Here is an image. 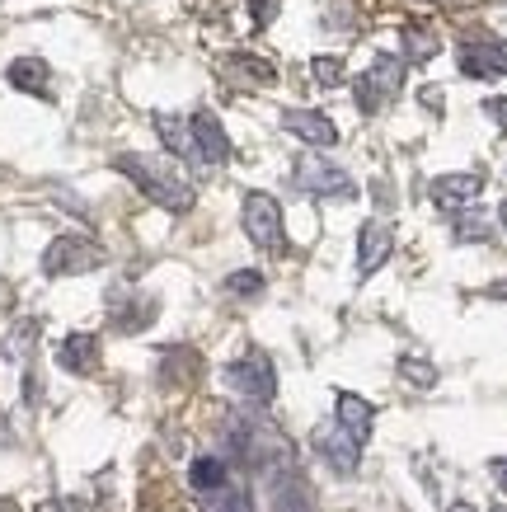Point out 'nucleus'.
<instances>
[{
    "mask_svg": "<svg viewBox=\"0 0 507 512\" xmlns=\"http://www.w3.org/2000/svg\"><path fill=\"white\" fill-rule=\"evenodd\" d=\"M113 170L127 174V179H132L151 202H160L165 212H188V207H193V184L179 179V174L169 170V165H160V160L123 151V156H113Z\"/></svg>",
    "mask_w": 507,
    "mask_h": 512,
    "instance_id": "1",
    "label": "nucleus"
},
{
    "mask_svg": "<svg viewBox=\"0 0 507 512\" xmlns=\"http://www.w3.org/2000/svg\"><path fill=\"white\" fill-rule=\"evenodd\" d=\"M99 264H104V245H94L90 235H57L43 249L47 278H76V273H94Z\"/></svg>",
    "mask_w": 507,
    "mask_h": 512,
    "instance_id": "2",
    "label": "nucleus"
},
{
    "mask_svg": "<svg viewBox=\"0 0 507 512\" xmlns=\"http://www.w3.org/2000/svg\"><path fill=\"white\" fill-rule=\"evenodd\" d=\"M240 226H245V235L263 254H277V249H282V207H277L273 193H245Z\"/></svg>",
    "mask_w": 507,
    "mask_h": 512,
    "instance_id": "3",
    "label": "nucleus"
},
{
    "mask_svg": "<svg viewBox=\"0 0 507 512\" xmlns=\"http://www.w3.org/2000/svg\"><path fill=\"white\" fill-rule=\"evenodd\" d=\"M226 386H231L240 400H249V404H273L277 372H273V362H268L263 353H245L240 362L226 367Z\"/></svg>",
    "mask_w": 507,
    "mask_h": 512,
    "instance_id": "4",
    "label": "nucleus"
},
{
    "mask_svg": "<svg viewBox=\"0 0 507 512\" xmlns=\"http://www.w3.org/2000/svg\"><path fill=\"white\" fill-rule=\"evenodd\" d=\"M400 85H404V62H400V57H390V52H381V57L371 62L367 76L357 80V90H353L357 109L376 113L385 99H395V94H400Z\"/></svg>",
    "mask_w": 507,
    "mask_h": 512,
    "instance_id": "5",
    "label": "nucleus"
},
{
    "mask_svg": "<svg viewBox=\"0 0 507 512\" xmlns=\"http://www.w3.org/2000/svg\"><path fill=\"white\" fill-rule=\"evenodd\" d=\"M292 184L301 188V193H310V198H357V184H353V174H343L338 165H324V160L306 156V160H296V174H292Z\"/></svg>",
    "mask_w": 507,
    "mask_h": 512,
    "instance_id": "6",
    "label": "nucleus"
},
{
    "mask_svg": "<svg viewBox=\"0 0 507 512\" xmlns=\"http://www.w3.org/2000/svg\"><path fill=\"white\" fill-rule=\"evenodd\" d=\"M188 127H193V146H198L202 165H226L231 160V137H226V127H221L216 113H193Z\"/></svg>",
    "mask_w": 507,
    "mask_h": 512,
    "instance_id": "7",
    "label": "nucleus"
},
{
    "mask_svg": "<svg viewBox=\"0 0 507 512\" xmlns=\"http://www.w3.org/2000/svg\"><path fill=\"white\" fill-rule=\"evenodd\" d=\"M465 76H503L507 71V38H470L461 43Z\"/></svg>",
    "mask_w": 507,
    "mask_h": 512,
    "instance_id": "8",
    "label": "nucleus"
},
{
    "mask_svg": "<svg viewBox=\"0 0 507 512\" xmlns=\"http://www.w3.org/2000/svg\"><path fill=\"white\" fill-rule=\"evenodd\" d=\"M428 193L442 212H461L484 193V174H437Z\"/></svg>",
    "mask_w": 507,
    "mask_h": 512,
    "instance_id": "9",
    "label": "nucleus"
},
{
    "mask_svg": "<svg viewBox=\"0 0 507 512\" xmlns=\"http://www.w3.org/2000/svg\"><path fill=\"white\" fill-rule=\"evenodd\" d=\"M395 254V235L385 221H367L362 231H357V273L371 278L376 268H385V259Z\"/></svg>",
    "mask_w": 507,
    "mask_h": 512,
    "instance_id": "10",
    "label": "nucleus"
},
{
    "mask_svg": "<svg viewBox=\"0 0 507 512\" xmlns=\"http://www.w3.org/2000/svg\"><path fill=\"white\" fill-rule=\"evenodd\" d=\"M315 451L329 461L334 475H353V470L362 466V447H357L343 428H320V433H315Z\"/></svg>",
    "mask_w": 507,
    "mask_h": 512,
    "instance_id": "11",
    "label": "nucleus"
},
{
    "mask_svg": "<svg viewBox=\"0 0 507 512\" xmlns=\"http://www.w3.org/2000/svg\"><path fill=\"white\" fill-rule=\"evenodd\" d=\"M282 127L296 132L301 141H310V146H334L338 141V127L329 123V113H320V109H287L282 113Z\"/></svg>",
    "mask_w": 507,
    "mask_h": 512,
    "instance_id": "12",
    "label": "nucleus"
},
{
    "mask_svg": "<svg viewBox=\"0 0 507 512\" xmlns=\"http://www.w3.org/2000/svg\"><path fill=\"white\" fill-rule=\"evenodd\" d=\"M338 428L362 447V442L371 437V428H376V404L362 400V395H353V390H343V395H338Z\"/></svg>",
    "mask_w": 507,
    "mask_h": 512,
    "instance_id": "13",
    "label": "nucleus"
},
{
    "mask_svg": "<svg viewBox=\"0 0 507 512\" xmlns=\"http://www.w3.org/2000/svg\"><path fill=\"white\" fill-rule=\"evenodd\" d=\"M5 80L24 94H38V99H52V71L38 57H19V62L5 66Z\"/></svg>",
    "mask_w": 507,
    "mask_h": 512,
    "instance_id": "14",
    "label": "nucleus"
},
{
    "mask_svg": "<svg viewBox=\"0 0 507 512\" xmlns=\"http://www.w3.org/2000/svg\"><path fill=\"white\" fill-rule=\"evenodd\" d=\"M57 362H62L66 372L90 376L99 367V339L94 334H66L62 348H57Z\"/></svg>",
    "mask_w": 507,
    "mask_h": 512,
    "instance_id": "15",
    "label": "nucleus"
},
{
    "mask_svg": "<svg viewBox=\"0 0 507 512\" xmlns=\"http://www.w3.org/2000/svg\"><path fill=\"white\" fill-rule=\"evenodd\" d=\"M155 132H160V141H165L169 156L188 160V165H202L198 160V146H193V127L184 123V118H169V113H155Z\"/></svg>",
    "mask_w": 507,
    "mask_h": 512,
    "instance_id": "16",
    "label": "nucleus"
},
{
    "mask_svg": "<svg viewBox=\"0 0 507 512\" xmlns=\"http://www.w3.org/2000/svg\"><path fill=\"white\" fill-rule=\"evenodd\" d=\"M221 71H226V76H235L240 85H273V80H277L273 62L249 57V52H235V57H226V62H221Z\"/></svg>",
    "mask_w": 507,
    "mask_h": 512,
    "instance_id": "17",
    "label": "nucleus"
},
{
    "mask_svg": "<svg viewBox=\"0 0 507 512\" xmlns=\"http://www.w3.org/2000/svg\"><path fill=\"white\" fill-rule=\"evenodd\" d=\"M198 508L202 512H254V498H249L245 484H221L212 494H198Z\"/></svg>",
    "mask_w": 507,
    "mask_h": 512,
    "instance_id": "18",
    "label": "nucleus"
},
{
    "mask_svg": "<svg viewBox=\"0 0 507 512\" xmlns=\"http://www.w3.org/2000/svg\"><path fill=\"white\" fill-rule=\"evenodd\" d=\"M188 484H193L198 494H212L221 484H231V466H226L221 456H198V461L188 466Z\"/></svg>",
    "mask_w": 507,
    "mask_h": 512,
    "instance_id": "19",
    "label": "nucleus"
},
{
    "mask_svg": "<svg viewBox=\"0 0 507 512\" xmlns=\"http://www.w3.org/2000/svg\"><path fill=\"white\" fill-rule=\"evenodd\" d=\"M400 43H404V57H409V62H428V57H437V33H432L423 19H409V24H404Z\"/></svg>",
    "mask_w": 507,
    "mask_h": 512,
    "instance_id": "20",
    "label": "nucleus"
},
{
    "mask_svg": "<svg viewBox=\"0 0 507 512\" xmlns=\"http://www.w3.org/2000/svg\"><path fill=\"white\" fill-rule=\"evenodd\" d=\"M400 376L414 390H432V386H437V367H432L428 357H418V353H404L400 357Z\"/></svg>",
    "mask_w": 507,
    "mask_h": 512,
    "instance_id": "21",
    "label": "nucleus"
},
{
    "mask_svg": "<svg viewBox=\"0 0 507 512\" xmlns=\"http://www.w3.org/2000/svg\"><path fill=\"white\" fill-rule=\"evenodd\" d=\"M315 85H324V90H334V85H343V57H315Z\"/></svg>",
    "mask_w": 507,
    "mask_h": 512,
    "instance_id": "22",
    "label": "nucleus"
},
{
    "mask_svg": "<svg viewBox=\"0 0 507 512\" xmlns=\"http://www.w3.org/2000/svg\"><path fill=\"white\" fill-rule=\"evenodd\" d=\"M226 292H235V296H259L263 292V273H254V268H240V273H231V278H226Z\"/></svg>",
    "mask_w": 507,
    "mask_h": 512,
    "instance_id": "23",
    "label": "nucleus"
},
{
    "mask_svg": "<svg viewBox=\"0 0 507 512\" xmlns=\"http://www.w3.org/2000/svg\"><path fill=\"white\" fill-rule=\"evenodd\" d=\"M306 508H310L306 484L296 480V484H292V494H287V484H277V512H306Z\"/></svg>",
    "mask_w": 507,
    "mask_h": 512,
    "instance_id": "24",
    "label": "nucleus"
},
{
    "mask_svg": "<svg viewBox=\"0 0 507 512\" xmlns=\"http://www.w3.org/2000/svg\"><path fill=\"white\" fill-rule=\"evenodd\" d=\"M456 240H465V245H470V240H489V221L484 217H461L456 221Z\"/></svg>",
    "mask_w": 507,
    "mask_h": 512,
    "instance_id": "25",
    "label": "nucleus"
},
{
    "mask_svg": "<svg viewBox=\"0 0 507 512\" xmlns=\"http://www.w3.org/2000/svg\"><path fill=\"white\" fill-rule=\"evenodd\" d=\"M245 5H249V24H254V29H268V24H273L277 0H245Z\"/></svg>",
    "mask_w": 507,
    "mask_h": 512,
    "instance_id": "26",
    "label": "nucleus"
},
{
    "mask_svg": "<svg viewBox=\"0 0 507 512\" xmlns=\"http://www.w3.org/2000/svg\"><path fill=\"white\" fill-rule=\"evenodd\" d=\"M484 113H493V118H498V127H507V99H489V104H484Z\"/></svg>",
    "mask_w": 507,
    "mask_h": 512,
    "instance_id": "27",
    "label": "nucleus"
},
{
    "mask_svg": "<svg viewBox=\"0 0 507 512\" xmlns=\"http://www.w3.org/2000/svg\"><path fill=\"white\" fill-rule=\"evenodd\" d=\"M489 470H493V480L503 484V494H507V456H498V461H489Z\"/></svg>",
    "mask_w": 507,
    "mask_h": 512,
    "instance_id": "28",
    "label": "nucleus"
},
{
    "mask_svg": "<svg viewBox=\"0 0 507 512\" xmlns=\"http://www.w3.org/2000/svg\"><path fill=\"white\" fill-rule=\"evenodd\" d=\"M446 512H475V503H446Z\"/></svg>",
    "mask_w": 507,
    "mask_h": 512,
    "instance_id": "29",
    "label": "nucleus"
},
{
    "mask_svg": "<svg viewBox=\"0 0 507 512\" xmlns=\"http://www.w3.org/2000/svg\"><path fill=\"white\" fill-rule=\"evenodd\" d=\"M498 221H503V226H507V202H503V207H498Z\"/></svg>",
    "mask_w": 507,
    "mask_h": 512,
    "instance_id": "30",
    "label": "nucleus"
},
{
    "mask_svg": "<svg viewBox=\"0 0 507 512\" xmlns=\"http://www.w3.org/2000/svg\"><path fill=\"white\" fill-rule=\"evenodd\" d=\"M493 512H507V508H493Z\"/></svg>",
    "mask_w": 507,
    "mask_h": 512,
    "instance_id": "31",
    "label": "nucleus"
}]
</instances>
